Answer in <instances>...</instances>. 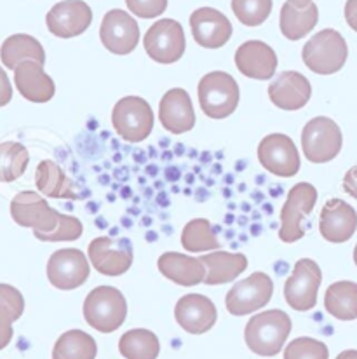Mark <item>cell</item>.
I'll return each instance as SVG.
<instances>
[{"instance_id":"obj_25","label":"cell","mask_w":357,"mask_h":359,"mask_svg":"<svg viewBox=\"0 0 357 359\" xmlns=\"http://www.w3.org/2000/svg\"><path fill=\"white\" fill-rule=\"evenodd\" d=\"M206 265V286L227 285L235 281L242 272L248 269V258L242 253H230V251L216 250L199 257Z\"/></svg>"},{"instance_id":"obj_27","label":"cell","mask_w":357,"mask_h":359,"mask_svg":"<svg viewBox=\"0 0 357 359\" xmlns=\"http://www.w3.org/2000/svg\"><path fill=\"white\" fill-rule=\"evenodd\" d=\"M0 60H2L4 67L14 70L23 61H38V63H46V53L41 42L35 37L27 34H16L7 37L2 42L0 48Z\"/></svg>"},{"instance_id":"obj_6","label":"cell","mask_w":357,"mask_h":359,"mask_svg":"<svg viewBox=\"0 0 357 359\" xmlns=\"http://www.w3.org/2000/svg\"><path fill=\"white\" fill-rule=\"evenodd\" d=\"M155 117L146 100L140 96H124L112 110V126L117 135L130 143H140L152 133Z\"/></svg>"},{"instance_id":"obj_36","label":"cell","mask_w":357,"mask_h":359,"mask_svg":"<svg viewBox=\"0 0 357 359\" xmlns=\"http://www.w3.org/2000/svg\"><path fill=\"white\" fill-rule=\"evenodd\" d=\"M82 234H84V225L77 217L59 213V225L55 232L34 236L42 243H65V241H77Z\"/></svg>"},{"instance_id":"obj_32","label":"cell","mask_w":357,"mask_h":359,"mask_svg":"<svg viewBox=\"0 0 357 359\" xmlns=\"http://www.w3.org/2000/svg\"><path fill=\"white\" fill-rule=\"evenodd\" d=\"M181 246L188 253H209L220 250L216 231L208 218H194L181 231Z\"/></svg>"},{"instance_id":"obj_41","label":"cell","mask_w":357,"mask_h":359,"mask_svg":"<svg viewBox=\"0 0 357 359\" xmlns=\"http://www.w3.org/2000/svg\"><path fill=\"white\" fill-rule=\"evenodd\" d=\"M344 14L349 27H351L354 32H357V0H347Z\"/></svg>"},{"instance_id":"obj_42","label":"cell","mask_w":357,"mask_h":359,"mask_svg":"<svg viewBox=\"0 0 357 359\" xmlns=\"http://www.w3.org/2000/svg\"><path fill=\"white\" fill-rule=\"evenodd\" d=\"M164 177H166V180L167 182H176V180H180V177H181V173H180V170H178V168H174V166H169V168H166V171H164Z\"/></svg>"},{"instance_id":"obj_33","label":"cell","mask_w":357,"mask_h":359,"mask_svg":"<svg viewBox=\"0 0 357 359\" xmlns=\"http://www.w3.org/2000/svg\"><path fill=\"white\" fill-rule=\"evenodd\" d=\"M30 164V154L20 142L0 143V182L10 183L21 178Z\"/></svg>"},{"instance_id":"obj_11","label":"cell","mask_w":357,"mask_h":359,"mask_svg":"<svg viewBox=\"0 0 357 359\" xmlns=\"http://www.w3.org/2000/svg\"><path fill=\"white\" fill-rule=\"evenodd\" d=\"M146 55L155 63L173 65L181 60L187 49L183 27L176 20H159L146 30L143 37Z\"/></svg>"},{"instance_id":"obj_26","label":"cell","mask_w":357,"mask_h":359,"mask_svg":"<svg viewBox=\"0 0 357 359\" xmlns=\"http://www.w3.org/2000/svg\"><path fill=\"white\" fill-rule=\"evenodd\" d=\"M35 185L38 192L46 197L52 199H80V194H77L78 187L69 178V175L51 159L41 161L35 170Z\"/></svg>"},{"instance_id":"obj_45","label":"cell","mask_w":357,"mask_h":359,"mask_svg":"<svg viewBox=\"0 0 357 359\" xmlns=\"http://www.w3.org/2000/svg\"><path fill=\"white\" fill-rule=\"evenodd\" d=\"M157 201H159L160 206H169V197H167L164 192L159 194V197H157Z\"/></svg>"},{"instance_id":"obj_5","label":"cell","mask_w":357,"mask_h":359,"mask_svg":"<svg viewBox=\"0 0 357 359\" xmlns=\"http://www.w3.org/2000/svg\"><path fill=\"white\" fill-rule=\"evenodd\" d=\"M344 145L340 126L330 117H314L302 131L303 156L312 164H326L340 154Z\"/></svg>"},{"instance_id":"obj_9","label":"cell","mask_w":357,"mask_h":359,"mask_svg":"<svg viewBox=\"0 0 357 359\" xmlns=\"http://www.w3.org/2000/svg\"><path fill=\"white\" fill-rule=\"evenodd\" d=\"M274 295V281L265 272H253L235 283L225 297V307L232 316H249L265 307Z\"/></svg>"},{"instance_id":"obj_4","label":"cell","mask_w":357,"mask_h":359,"mask_svg":"<svg viewBox=\"0 0 357 359\" xmlns=\"http://www.w3.org/2000/svg\"><path fill=\"white\" fill-rule=\"evenodd\" d=\"M199 105L209 119L221 121L230 117L239 105V84L230 74L214 70L206 74L197 86Z\"/></svg>"},{"instance_id":"obj_23","label":"cell","mask_w":357,"mask_h":359,"mask_svg":"<svg viewBox=\"0 0 357 359\" xmlns=\"http://www.w3.org/2000/svg\"><path fill=\"white\" fill-rule=\"evenodd\" d=\"M14 84L20 95L31 103H48L55 98L56 84L38 61H23L14 68Z\"/></svg>"},{"instance_id":"obj_7","label":"cell","mask_w":357,"mask_h":359,"mask_svg":"<svg viewBox=\"0 0 357 359\" xmlns=\"http://www.w3.org/2000/svg\"><path fill=\"white\" fill-rule=\"evenodd\" d=\"M10 217L20 227L31 229L34 234H49L59 225V211L49 206L41 194L31 190H24L13 197Z\"/></svg>"},{"instance_id":"obj_19","label":"cell","mask_w":357,"mask_h":359,"mask_svg":"<svg viewBox=\"0 0 357 359\" xmlns=\"http://www.w3.org/2000/svg\"><path fill=\"white\" fill-rule=\"evenodd\" d=\"M312 86L303 74L296 70L281 72L269 86V98L277 109L295 112L310 102Z\"/></svg>"},{"instance_id":"obj_34","label":"cell","mask_w":357,"mask_h":359,"mask_svg":"<svg viewBox=\"0 0 357 359\" xmlns=\"http://www.w3.org/2000/svg\"><path fill=\"white\" fill-rule=\"evenodd\" d=\"M232 11L244 27H260L272 13V0H232Z\"/></svg>"},{"instance_id":"obj_15","label":"cell","mask_w":357,"mask_h":359,"mask_svg":"<svg viewBox=\"0 0 357 359\" xmlns=\"http://www.w3.org/2000/svg\"><path fill=\"white\" fill-rule=\"evenodd\" d=\"M99 39L105 49H108L112 55H131L140 42V27L130 13L122 9H112L103 16Z\"/></svg>"},{"instance_id":"obj_35","label":"cell","mask_w":357,"mask_h":359,"mask_svg":"<svg viewBox=\"0 0 357 359\" xmlns=\"http://www.w3.org/2000/svg\"><path fill=\"white\" fill-rule=\"evenodd\" d=\"M284 359H330L326 344L312 337L291 340L284 349Z\"/></svg>"},{"instance_id":"obj_3","label":"cell","mask_w":357,"mask_h":359,"mask_svg":"<svg viewBox=\"0 0 357 359\" xmlns=\"http://www.w3.org/2000/svg\"><path fill=\"white\" fill-rule=\"evenodd\" d=\"M349 48L344 35L333 28H324L305 42L302 60L310 72L317 75H333L344 68Z\"/></svg>"},{"instance_id":"obj_29","label":"cell","mask_w":357,"mask_h":359,"mask_svg":"<svg viewBox=\"0 0 357 359\" xmlns=\"http://www.w3.org/2000/svg\"><path fill=\"white\" fill-rule=\"evenodd\" d=\"M324 307L328 314L340 321H354L357 319V283H333L324 293Z\"/></svg>"},{"instance_id":"obj_48","label":"cell","mask_w":357,"mask_h":359,"mask_svg":"<svg viewBox=\"0 0 357 359\" xmlns=\"http://www.w3.org/2000/svg\"><path fill=\"white\" fill-rule=\"evenodd\" d=\"M354 264L357 265V244H356V248H354Z\"/></svg>"},{"instance_id":"obj_40","label":"cell","mask_w":357,"mask_h":359,"mask_svg":"<svg viewBox=\"0 0 357 359\" xmlns=\"http://www.w3.org/2000/svg\"><path fill=\"white\" fill-rule=\"evenodd\" d=\"M344 190L357 201V166L351 168L344 177Z\"/></svg>"},{"instance_id":"obj_21","label":"cell","mask_w":357,"mask_h":359,"mask_svg":"<svg viewBox=\"0 0 357 359\" xmlns=\"http://www.w3.org/2000/svg\"><path fill=\"white\" fill-rule=\"evenodd\" d=\"M357 231V213L342 199H330L319 215V232L328 243H347Z\"/></svg>"},{"instance_id":"obj_37","label":"cell","mask_w":357,"mask_h":359,"mask_svg":"<svg viewBox=\"0 0 357 359\" xmlns=\"http://www.w3.org/2000/svg\"><path fill=\"white\" fill-rule=\"evenodd\" d=\"M126 6L130 13L143 20H152L166 13L167 0H126Z\"/></svg>"},{"instance_id":"obj_16","label":"cell","mask_w":357,"mask_h":359,"mask_svg":"<svg viewBox=\"0 0 357 359\" xmlns=\"http://www.w3.org/2000/svg\"><path fill=\"white\" fill-rule=\"evenodd\" d=\"M92 23V11L84 0H63L46 16L48 30L55 37L74 39L84 34Z\"/></svg>"},{"instance_id":"obj_30","label":"cell","mask_w":357,"mask_h":359,"mask_svg":"<svg viewBox=\"0 0 357 359\" xmlns=\"http://www.w3.org/2000/svg\"><path fill=\"white\" fill-rule=\"evenodd\" d=\"M98 346L89 333L69 330L55 344L52 359H96Z\"/></svg>"},{"instance_id":"obj_31","label":"cell","mask_w":357,"mask_h":359,"mask_svg":"<svg viewBox=\"0 0 357 359\" xmlns=\"http://www.w3.org/2000/svg\"><path fill=\"white\" fill-rule=\"evenodd\" d=\"M119 353L126 359H157L160 353L159 339L146 328H134L119 340Z\"/></svg>"},{"instance_id":"obj_14","label":"cell","mask_w":357,"mask_h":359,"mask_svg":"<svg viewBox=\"0 0 357 359\" xmlns=\"http://www.w3.org/2000/svg\"><path fill=\"white\" fill-rule=\"evenodd\" d=\"M88 258L96 272L110 278L126 274L133 265V248L127 239H113L102 236L91 241Z\"/></svg>"},{"instance_id":"obj_24","label":"cell","mask_w":357,"mask_h":359,"mask_svg":"<svg viewBox=\"0 0 357 359\" xmlns=\"http://www.w3.org/2000/svg\"><path fill=\"white\" fill-rule=\"evenodd\" d=\"M157 267L164 278L173 281L174 285L183 286V288L204 283L206 272H208L201 258L178 253V251H166L160 255V258L157 260Z\"/></svg>"},{"instance_id":"obj_8","label":"cell","mask_w":357,"mask_h":359,"mask_svg":"<svg viewBox=\"0 0 357 359\" xmlns=\"http://www.w3.org/2000/svg\"><path fill=\"white\" fill-rule=\"evenodd\" d=\"M323 271L312 258H300L284 285V299L293 311L309 312L317 305Z\"/></svg>"},{"instance_id":"obj_46","label":"cell","mask_w":357,"mask_h":359,"mask_svg":"<svg viewBox=\"0 0 357 359\" xmlns=\"http://www.w3.org/2000/svg\"><path fill=\"white\" fill-rule=\"evenodd\" d=\"M146 173H148V177H155L157 166H148V168H146Z\"/></svg>"},{"instance_id":"obj_20","label":"cell","mask_w":357,"mask_h":359,"mask_svg":"<svg viewBox=\"0 0 357 359\" xmlns=\"http://www.w3.org/2000/svg\"><path fill=\"white\" fill-rule=\"evenodd\" d=\"M234 61L237 70L244 77L255 79V81L272 79L279 65L276 51L262 41H248L239 46Z\"/></svg>"},{"instance_id":"obj_43","label":"cell","mask_w":357,"mask_h":359,"mask_svg":"<svg viewBox=\"0 0 357 359\" xmlns=\"http://www.w3.org/2000/svg\"><path fill=\"white\" fill-rule=\"evenodd\" d=\"M291 6H295L296 9H305V7H309L310 4H312V0H288Z\"/></svg>"},{"instance_id":"obj_13","label":"cell","mask_w":357,"mask_h":359,"mask_svg":"<svg viewBox=\"0 0 357 359\" xmlns=\"http://www.w3.org/2000/svg\"><path fill=\"white\" fill-rule=\"evenodd\" d=\"M91 272L89 258L77 248L55 251L48 262V279L55 288L70 292L84 285Z\"/></svg>"},{"instance_id":"obj_39","label":"cell","mask_w":357,"mask_h":359,"mask_svg":"<svg viewBox=\"0 0 357 359\" xmlns=\"http://www.w3.org/2000/svg\"><path fill=\"white\" fill-rule=\"evenodd\" d=\"M10 100H13V86H10L6 70L0 67V107L9 105Z\"/></svg>"},{"instance_id":"obj_12","label":"cell","mask_w":357,"mask_h":359,"mask_svg":"<svg viewBox=\"0 0 357 359\" xmlns=\"http://www.w3.org/2000/svg\"><path fill=\"white\" fill-rule=\"evenodd\" d=\"M258 161L263 170L281 178L295 177L302 166L295 142L283 133H270L260 142Z\"/></svg>"},{"instance_id":"obj_17","label":"cell","mask_w":357,"mask_h":359,"mask_svg":"<svg viewBox=\"0 0 357 359\" xmlns=\"http://www.w3.org/2000/svg\"><path fill=\"white\" fill-rule=\"evenodd\" d=\"M174 319L190 335H204L216 325V305L201 293H188L174 305Z\"/></svg>"},{"instance_id":"obj_2","label":"cell","mask_w":357,"mask_h":359,"mask_svg":"<svg viewBox=\"0 0 357 359\" xmlns=\"http://www.w3.org/2000/svg\"><path fill=\"white\" fill-rule=\"evenodd\" d=\"M84 319L99 333H112L124 325L127 318V302L124 293L113 286H96L85 297Z\"/></svg>"},{"instance_id":"obj_10","label":"cell","mask_w":357,"mask_h":359,"mask_svg":"<svg viewBox=\"0 0 357 359\" xmlns=\"http://www.w3.org/2000/svg\"><path fill=\"white\" fill-rule=\"evenodd\" d=\"M317 197L319 194L312 183L300 182L289 190L283 210H281L279 239L283 243H296L305 236L302 224L316 208Z\"/></svg>"},{"instance_id":"obj_22","label":"cell","mask_w":357,"mask_h":359,"mask_svg":"<svg viewBox=\"0 0 357 359\" xmlns=\"http://www.w3.org/2000/svg\"><path fill=\"white\" fill-rule=\"evenodd\" d=\"M159 119L162 128L173 135H183L194 129L195 110L190 95L183 88L166 91L159 105Z\"/></svg>"},{"instance_id":"obj_47","label":"cell","mask_w":357,"mask_h":359,"mask_svg":"<svg viewBox=\"0 0 357 359\" xmlns=\"http://www.w3.org/2000/svg\"><path fill=\"white\" fill-rule=\"evenodd\" d=\"M130 196H131L130 187H124V189H122V197H130Z\"/></svg>"},{"instance_id":"obj_38","label":"cell","mask_w":357,"mask_h":359,"mask_svg":"<svg viewBox=\"0 0 357 359\" xmlns=\"http://www.w3.org/2000/svg\"><path fill=\"white\" fill-rule=\"evenodd\" d=\"M23 314L16 311L14 307H10L9 304L0 300V351L6 349L7 346L10 344L14 335L13 330V323L18 321Z\"/></svg>"},{"instance_id":"obj_1","label":"cell","mask_w":357,"mask_h":359,"mask_svg":"<svg viewBox=\"0 0 357 359\" xmlns=\"http://www.w3.org/2000/svg\"><path fill=\"white\" fill-rule=\"evenodd\" d=\"M291 318L281 309H270L249 318L244 330L246 346L256 356L272 358L283 351L291 333Z\"/></svg>"},{"instance_id":"obj_18","label":"cell","mask_w":357,"mask_h":359,"mask_svg":"<svg viewBox=\"0 0 357 359\" xmlns=\"http://www.w3.org/2000/svg\"><path fill=\"white\" fill-rule=\"evenodd\" d=\"M190 30L201 48L220 49L230 41L234 28L228 18L218 9L199 7L190 14Z\"/></svg>"},{"instance_id":"obj_28","label":"cell","mask_w":357,"mask_h":359,"mask_svg":"<svg viewBox=\"0 0 357 359\" xmlns=\"http://www.w3.org/2000/svg\"><path fill=\"white\" fill-rule=\"evenodd\" d=\"M317 21H319V9L314 2L305 9H296L289 2L281 7L279 27L288 41H300L309 35L316 28Z\"/></svg>"},{"instance_id":"obj_44","label":"cell","mask_w":357,"mask_h":359,"mask_svg":"<svg viewBox=\"0 0 357 359\" xmlns=\"http://www.w3.org/2000/svg\"><path fill=\"white\" fill-rule=\"evenodd\" d=\"M337 359H357V351H356V349L344 351V353L338 354Z\"/></svg>"}]
</instances>
